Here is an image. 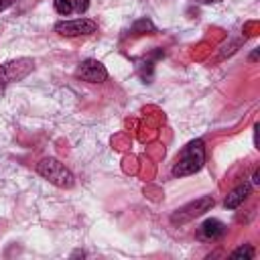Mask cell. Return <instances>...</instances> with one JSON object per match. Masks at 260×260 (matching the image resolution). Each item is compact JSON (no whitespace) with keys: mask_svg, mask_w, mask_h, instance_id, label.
<instances>
[{"mask_svg":"<svg viewBox=\"0 0 260 260\" xmlns=\"http://www.w3.org/2000/svg\"><path fill=\"white\" fill-rule=\"evenodd\" d=\"M203 160H205V148H203V140H193L189 142L181 156L177 158L175 167H173V175L175 177H185V175H193L197 173L201 167H203Z\"/></svg>","mask_w":260,"mask_h":260,"instance_id":"6da1fadb","label":"cell"},{"mask_svg":"<svg viewBox=\"0 0 260 260\" xmlns=\"http://www.w3.org/2000/svg\"><path fill=\"white\" fill-rule=\"evenodd\" d=\"M37 173L43 179H47L49 183H53V185H57L61 189H71L73 183H75L71 171L65 165H61L57 158H43L37 165Z\"/></svg>","mask_w":260,"mask_h":260,"instance_id":"7a4b0ae2","label":"cell"},{"mask_svg":"<svg viewBox=\"0 0 260 260\" xmlns=\"http://www.w3.org/2000/svg\"><path fill=\"white\" fill-rule=\"evenodd\" d=\"M32 59H16V61H8L0 67V85H8L12 81H18L22 77H26L32 71Z\"/></svg>","mask_w":260,"mask_h":260,"instance_id":"3957f363","label":"cell"},{"mask_svg":"<svg viewBox=\"0 0 260 260\" xmlns=\"http://www.w3.org/2000/svg\"><path fill=\"white\" fill-rule=\"evenodd\" d=\"M213 197H209V195H205V197H199L197 201H191V203H187V205H183L181 209H177L175 213H173V221L177 223H183V221H189V219H193V217H197V215H201V213H205V211H209L211 207H213Z\"/></svg>","mask_w":260,"mask_h":260,"instance_id":"277c9868","label":"cell"},{"mask_svg":"<svg viewBox=\"0 0 260 260\" xmlns=\"http://www.w3.org/2000/svg\"><path fill=\"white\" fill-rule=\"evenodd\" d=\"M98 24L87 18H75V20H63L55 24V30L63 37H79V35H91L95 32Z\"/></svg>","mask_w":260,"mask_h":260,"instance_id":"5b68a950","label":"cell"},{"mask_svg":"<svg viewBox=\"0 0 260 260\" xmlns=\"http://www.w3.org/2000/svg\"><path fill=\"white\" fill-rule=\"evenodd\" d=\"M75 75L79 79H83V81H89V83H102V81L108 79L106 67L100 61H95V59H85L83 63H79Z\"/></svg>","mask_w":260,"mask_h":260,"instance_id":"8992f818","label":"cell"},{"mask_svg":"<svg viewBox=\"0 0 260 260\" xmlns=\"http://www.w3.org/2000/svg\"><path fill=\"white\" fill-rule=\"evenodd\" d=\"M223 234H225V225L219 219H205L199 228V238L201 240L213 242V240H219Z\"/></svg>","mask_w":260,"mask_h":260,"instance_id":"52a82bcc","label":"cell"},{"mask_svg":"<svg viewBox=\"0 0 260 260\" xmlns=\"http://www.w3.org/2000/svg\"><path fill=\"white\" fill-rule=\"evenodd\" d=\"M250 195V185L248 183H244V185H238L236 189H232L230 191V195L225 197V207L228 209H234V207H238L240 203H244L246 201V197Z\"/></svg>","mask_w":260,"mask_h":260,"instance_id":"ba28073f","label":"cell"},{"mask_svg":"<svg viewBox=\"0 0 260 260\" xmlns=\"http://www.w3.org/2000/svg\"><path fill=\"white\" fill-rule=\"evenodd\" d=\"M254 254H256L254 248L250 244H244V246H240L238 250L232 252V258H248L250 260V258H254Z\"/></svg>","mask_w":260,"mask_h":260,"instance_id":"9c48e42d","label":"cell"},{"mask_svg":"<svg viewBox=\"0 0 260 260\" xmlns=\"http://www.w3.org/2000/svg\"><path fill=\"white\" fill-rule=\"evenodd\" d=\"M154 32V26H152V22L150 20H146V18H142V20H138L134 26H132V32Z\"/></svg>","mask_w":260,"mask_h":260,"instance_id":"30bf717a","label":"cell"},{"mask_svg":"<svg viewBox=\"0 0 260 260\" xmlns=\"http://www.w3.org/2000/svg\"><path fill=\"white\" fill-rule=\"evenodd\" d=\"M55 10L59 14H69L73 10V4H71V0H55Z\"/></svg>","mask_w":260,"mask_h":260,"instance_id":"8fae6325","label":"cell"},{"mask_svg":"<svg viewBox=\"0 0 260 260\" xmlns=\"http://www.w3.org/2000/svg\"><path fill=\"white\" fill-rule=\"evenodd\" d=\"M75 8H77V10H79V12H85V10H87V0H79V2H77V6H75Z\"/></svg>","mask_w":260,"mask_h":260,"instance_id":"7c38bea8","label":"cell"},{"mask_svg":"<svg viewBox=\"0 0 260 260\" xmlns=\"http://www.w3.org/2000/svg\"><path fill=\"white\" fill-rule=\"evenodd\" d=\"M10 4H12V0H0V12H2V10H6Z\"/></svg>","mask_w":260,"mask_h":260,"instance_id":"4fadbf2b","label":"cell"},{"mask_svg":"<svg viewBox=\"0 0 260 260\" xmlns=\"http://www.w3.org/2000/svg\"><path fill=\"white\" fill-rule=\"evenodd\" d=\"M254 183H260V171L254 173Z\"/></svg>","mask_w":260,"mask_h":260,"instance_id":"5bb4252c","label":"cell"},{"mask_svg":"<svg viewBox=\"0 0 260 260\" xmlns=\"http://www.w3.org/2000/svg\"><path fill=\"white\" fill-rule=\"evenodd\" d=\"M195 2H203V4H207V2H215V0H195Z\"/></svg>","mask_w":260,"mask_h":260,"instance_id":"9a60e30c","label":"cell"}]
</instances>
